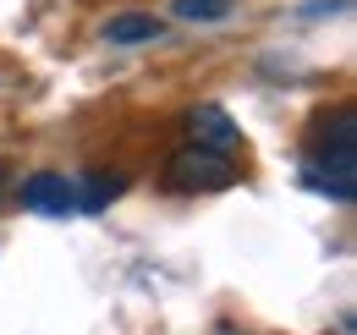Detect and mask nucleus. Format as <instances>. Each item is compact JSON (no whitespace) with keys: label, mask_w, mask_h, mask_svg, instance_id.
Segmentation results:
<instances>
[{"label":"nucleus","mask_w":357,"mask_h":335,"mask_svg":"<svg viewBox=\"0 0 357 335\" xmlns=\"http://www.w3.org/2000/svg\"><path fill=\"white\" fill-rule=\"evenodd\" d=\"M171 11H176L181 22H198V28H204V22H225V17L236 11V0H176Z\"/></svg>","instance_id":"obj_7"},{"label":"nucleus","mask_w":357,"mask_h":335,"mask_svg":"<svg viewBox=\"0 0 357 335\" xmlns=\"http://www.w3.org/2000/svg\"><path fill=\"white\" fill-rule=\"evenodd\" d=\"M121 193H127V181H121V176H105V170H93V176H83V181H77V214L110 209Z\"/></svg>","instance_id":"obj_6"},{"label":"nucleus","mask_w":357,"mask_h":335,"mask_svg":"<svg viewBox=\"0 0 357 335\" xmlns=\"http://www.w3.org/2000/svg\"><path fill=\"white\" fill-rule=\"evenodd\" d=\"M215 335H248V330H236V325H215Z\"/></svg>","instance_id":"obj_9"},{"label":"nucleus","mask_w":357,"mask_h":335,"mask_svg":"<svg viewBox=\"0 0 357 335\" xmlns=\"http://www.w3.org/2000/svg\"><path fill=\"white\" fill-rule=\"evenodd\" d=\"M242 181V165L225 154V149H209V143H181L176 154L165 160V187L171 193H225Z\"/></svg>","instance_id":"obj_1"},{"label":"nucleus","mask_w":357,"mask_h":335,"mask_svg":"<svg viewBox=\"0 0 357 335\" xmlns=\"http://www.w3.org/2000/svg\"><path fill=\"white\" fill-rule=\"evenodd\" d=\"M181 126H187V137H192V143H209V149H225V154H236V149H242V126L231 121L220 105H192V110L181 116Z\"/></svg>","instance_id":"obj_4"},{"label":"nucleus","mask_w":357,"mask_h":335,"mask_svg":"<svg viewBox=\"0 0 357 335\" xmlns=\"http://www.w3.org/2000/svg\"><path fill=\"white\" fill-rule=\"evenodd\" d=\"M11 181H17V176H11V165L0 160V198H6V187H11Z\"/></svg>","instance_id":"obj_8"},{"label":"nucleus","mask_w":357,"mask_h":335,"mask_svg":"<svg viewBox=\"0 0 357 335\" xmlns=\"http://www.w3.org/2000/svg\"><path fill=\"white\" fill-rule=\"evenodd\" d=\"M303 181L313 193H324L330 204H352L357 198V149H319V154H308Z\"/></svg>","instance_id":"obj_2"},{"label":"nucleus","mask_w":357,"mask_h":335,"mask_svg":"<svg viewBox=\"0 0 357 335\" xmlns=\"http://www.w3.org/2000/svg\"><path fill=\"white\" fill-rule=\"evenodd\" d=\"M99 34H105V44L137 50V44L165 39V17H154V11H116V17H105V22H99Z\"/></svg>","instance_id":"obj_5"},{"label":"nucleus","mask_w":357,"mask_h":335,"mask_svg":"<svg viewBox=\"0 0 357 335\" xmlns=\"http://www.w3.org/2000/svg\"><path fill=\"white\" fill-rule=\"evenodd\" d=\"M17 204L28 214H77V181L61 170H33L28 181H17Z\"/></svg>","instance_id":"obj_3"}]
</instances>
